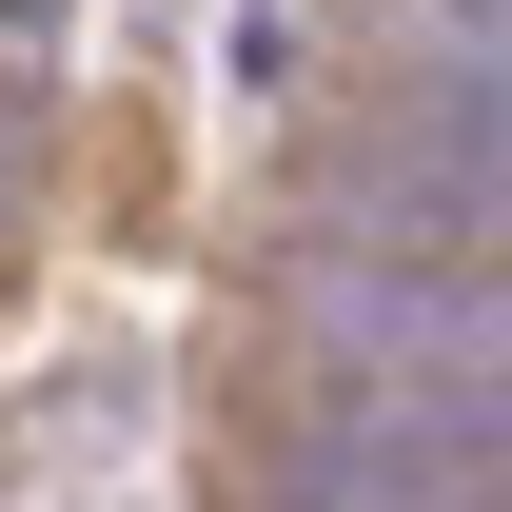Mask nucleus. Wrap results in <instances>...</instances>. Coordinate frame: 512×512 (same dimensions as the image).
I'll return each mask as SVG.
<instances>
[{
    "label": "nucleus",
    "instance_id": "obj_1",
    "mask_svg": "<svg viewBox=\"0 0 512 512\" xmlns=\"http://www.w3.org/2000/svg\"><path fill=\"white\" fill-rule=\"evenodd\" d=\"M316 394L355 453H434V473H512V296L473 256H316Z\"/></svg>",
    "mask_w": 512,
    "mask_h": 512
},
{
    "label": "nucleus",
    "instance_id": "obj_2",
    "mask_svg": "<svg viewBox=\"0 0 512 512\" xmlns=\"http://www.w3.org/2000/svg\"><path fill=\"white\" fill-rule=\"evenodd\" d=\"M394 20H414V99H453L512 158V0H394Z\"/></svg>",
    "mask_w": 512,
    "mask_h": 512
},
{
    "label": "nucleus",
    "instance_id": "obj_3",
    "mask_svg": "<svg viewBox=\"0 0 512 512\" xmlns=\"http://www.w3.org/2000/svg\"><path fill=\"white\" fill-rule=\"evenodd\" d=\"M276 512H512L493 473H434V453H355V434H316L296 473H276Z\"/></svg>",
    "mask_w": 512,
    "mask_h": 512
}]
</instances>
